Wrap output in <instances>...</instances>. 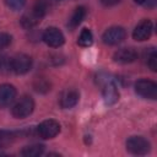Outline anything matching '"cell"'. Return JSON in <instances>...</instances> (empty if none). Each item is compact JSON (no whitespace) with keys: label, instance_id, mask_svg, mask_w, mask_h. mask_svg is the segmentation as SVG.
Segmentation results:
<instances>
[{"label":"cell","instance_id":"1","mask_svg":"<svg viewBox=\"0 0 157 157\" xmlns=\"http://www.w3.org/2000/svg\"><path fill=\"white\" fill-rule=\"evenodd\" d=\"M48 11V2L47 0H37L32 7L26 11L22 17H21V25L25 28H32L34 26H37L43 17L45 16Z\"/></svg>","mask_w":157,"mask_h":157},{"label":"cell","instance_id":"2","mask_svg":"<svg viewBox=\"0 0 157 157\" xmlns=\"http://www.w3.org/2000/svg\"><path fill=\"white\" fill-rule=\"evenodd\" d=\"M33 110H34L33 98L29 96H23L15 103L11 113L16 119H23V118H27L28 115H31L33 113Z\"/></svg>","mask_w":157,"mask_h":157},{"label":"cell","instance_id":"3","mask_svg":"<svg viewBox=\"0 0 157 157\" xmlns=\"http://www.w3.org/2000/svg\"><path fill=\"white\" fill-rule=\"evenodd\" d=\"M135 92L145 99H156L157 97V83L152 80L141 78L135 82Z\"/></svg>","mask_w":157,"mask_h":157},{"label":"cell","instance_id":"4","mask_svg":"<svg viewBox=\"0 0 157 157\" xmlns=\"http://www.w3.org/2000/svg\"><path fill=\"white\" fill-rule=\"evenodd\" d=\"M150 148H151L150 141L144 136H130L126 140V150L132 155H137V156L146 155L150 152Z\"/></svg>","mask_w":157,"mask_h":157},{"label":"cell","instance_id":"5","mask_svg":"<svg viewBox=\"0 0 157 157\" xmlns=\"http://www.w3.org/2000/svg\"><path fill=\"white\" fill-rule=\"evenodd\" d=\"M32 67V59L29 55L20 53L11 58L10 60V69L16 75H25Z\"/></svg>","mask_w":157,"mask_h":157},{"label":"cell","instance_id":"6","mask_svg":"<svg viewBox=\"0 0 157 157\" xmlns=\"http://www.w3.org/2000/svg\"><path fill=\"white\" fill-rule=\"evenodd\" d=\"M43 42L52 47V48H59L65 43V37L63 32L56 27H48L42 34Z\"/></svg>","mask_w":157,"mask_h":157},{"label":"cell","instance_id":"7","mask_svg":"<svg viewBox=\"0 0 157 157\" xmlns=\"http://www.w3.org/2000/svg\"><path fill=\"white\" fill-rule=\"evenodd\" d=\"M37 132L38 135L44 139V140H48V139H53L55 137L59 132H60V124L54 120V119H47V120H43L38 128H37Z\"/></svg>","mask_w":157,"mask_h":157},{"label":"cell","instance_id":"8","mask_svg":"<svg viewBox=\"0 0 157 157\" xmlns=\"http://www.w3.org/2000/svg\"><path fill=\"white\" fill-rule=\"evenodd\" d=\"M126 37V32L120 26H113L109 27L102 36V40L107 45H117L121 43Z\"/></svg>","mask_w":157,"mask_h":157},{"label":"cell","instance_id":"9","mask_svg":"<svg viewBox=\"0 0 157 157\" xmlns=\"http://www.w3.org/2000/svg\"><path fill=\"white\" fill-rule=\"evenodd\" d=\"M102 94H103L104 103L107 105H113L119 99L118 88L115 83L109 78H104V81L102 82Z\"/></svg>","mask_w":157,"mask_h":157},{"label":"cell","instance_id":"10","mask_svg":"<svg viewBox=\"0 0 157 157\" xmlns=\"http://www.w3.org/2000/svg\"><path fill=\"white\" fill-rule=\"evenodd\" d=\"M80 99V93L75 88H65L59 96V104L63 109L74 108Z\"/></svg>","mask_w":157,"mask_h":157},{"label":"cell","instance_id":"11","mask_svg":"<svg viewBox=\"0 0 157 157\" xmlns=\"http://www.w3.org/2000/svg\"><path fill=\"white\" fill-rule=\"evenodd\" d=\"M153 31V23L150 20H142L140 21L136 27L132 31V38L137 42H142V40H147Z\"/></svg>","mask_w":157,"mask_h":157},{"label":"cell","instance_id":"12","mask_svg":"<svg viewBox=\"0 0 157 157\" xmlns=\"http://www.w3.org/2000/svg\"><path fill=\"white\" fill-rule=\"evenodd\" d=\"M17 91L15 86L10 83H2L0 85V108L9 107L16 98Z\"/></svg>","mask_w":157,"mask_h":157},{"label":"cell","instance_id":"13","mask_svg":"<svg viewBox=\"0 0 157 157\" xmlns=\"http://www.w3.org/2000/svg\"><path fill=\"white\" fill-rule=\"evenodd\" d=\"M136 59H137V53L134 48H120L113 55V60L119 64H130Z\"/></svg>","mask_w":157,"mask_h":157},{"label":"cell","instance_id":"14","mask_svg":"<svg viewBox=\"0 0 157 157\" xmlns=\"http://www.w3.org/2000/svg\"><path fill=\"white\" fill-rule=\"evenodd\" d=\"M85 16H86V9H85L83 6H77V7L74 10V12L71 13V16H70V18H69V21H67V27H69V29L72 31V29L77 28V27L80 26V23L83 21Z\"/></svg>","mask_w":157,"mask_h":157},{"label":"cell","instance_id":"15","mask_svg":"<svg viewBox=\"0 0 157 157\" xmlns=\"http://www.w3.org/2000/svg\"><path fill=\"white\" fill-rule=\"evenodd\" d=\"M18 135H21L18 131H13V130H0V148H6L9 146H11L16 139L18 137Z\"/></svg>","mask_w":157,"mask_h":157},{"label":"cell","instance_id":"16","mask_svg":"<svg viewBox=\"0 0 157 157\" xmlns=\"http://www.w3.org/2000/svg\"><path fill=\"white\" fill-rule=\"evenodd\" d=\"M43 152H44V146L40 144H34V145L25 146L21 151V155L25 157H37L43 155Z\"/></svg>","mask_w":157,"mask_h":157},{"label":"cell","instance_id":"17","mask_svg":"<svg viewBox=\"0 0 157 157\" xmlns=\"http://www.w3.org/2000/svg\"><path fill=\"white\" fill-rule=\"evenodd\" d=\"M93 43V34L92 32L88 29V28H83L78 36V39H77V44L81 45V47H90L92 45Z\"/></svg>","mask_w":157,"mask_h":157},{"label":"cell","instance_id":"18","mask_svg":"<svg viewBox=\"0 0 157 157\" xmlns=\"http://www.w3.org/2000/svg\"><path fill=\"white\" fill-rule=\"evenodd\" d=\"M26 1L27 0H5V4L10 10L18 11L26 5Z\"/></svg>","mask_w":157,"mask_h":157},{"label":"cell","instance_id":"19","mask_svg":"<svg viewBox=\"0 0 157 157\" xmlns=\"http://www.w3.org/2000/svg\"><path fill=\"white\" fill-rule=\"evenodd\" d=\"M147 65L152 71H157V53L155 49H152L147 55Z\"/></svg>","mask_w":157,"mask_h":157},{"label":"cell","instance_id":"20","mask_svg":"<svg viewBox=\"0 0 157 157\" xmlns=\"http://www.w3.org/2000/svg\"><path fill=\"white\" fill-rule=\"evenodd\" d=\"M11 39H12V37L9 33L1 32L0 33V50L7 48L10 45V43H11Z\"/></svg>","mask_w":157,"mask_h":157},{"label":"cell","instance_id":"21","mask_svg":"<svg viewBox=\"0 0 157 157\" xmlns=\"http://www.w3.org/2000/svg\"><path fill=\"white\" fill-rule=\"evenodd\" d=\"M10 60H11V58L9 59L7 56H0V71L1 72L11 70L10 69Z\"/></svg>","mask_w":157,"mask_h":157},{"label":"cell","instance_id":"22","mask_svg":"<svg viewBox=\"0 0 157 157\" xmlns=\"http://www.w3.org/2000/svg\"><path fill=\"white\" fill-rule=\"evenodd\" d=\"M135 2L141 5V6H145L147 9H153L156 6L157 0H135Z\"/></svg>","mask_w":157,"mask_h":157},{"label":"cell","instance_id":"23","mask_svg":"<svg viewBox=\"0 0 157 157\" xmlns=\"http://www.w3.org/2000/svg\"><path fill=\"white\" fill-rule=\"evenodd\" d=\"M121 0H99V2L103 5V6H105V7H110V6H114V5H117V4H119Z\"/></svg>","mask_w":157,"mask_h":157}]
</instances>
